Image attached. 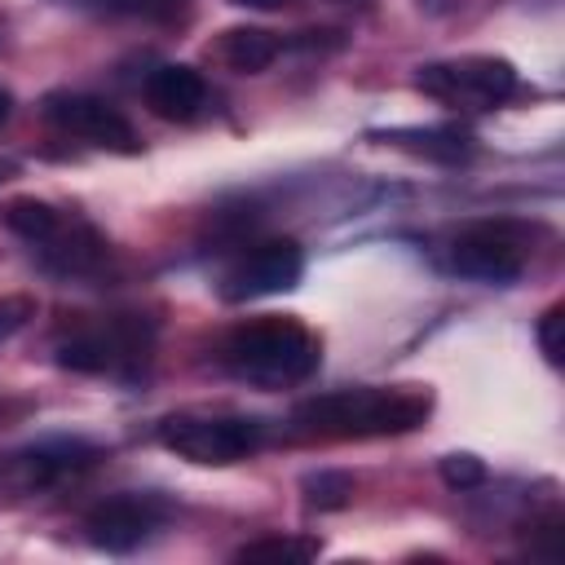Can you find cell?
I'll return each instance as SVG.
<instances>
[{
  "instance_id": "cell-19",
  "label": "cell",
  "mask_w": 565,
  "mask_h": 565,
  "mask_svg": "<svg viewBox=\"0 0 565 565\" xmlns=\"http://www.w3.org/2000/svg\"><path fill=\"white\" fill-rule=\"evenodd\" d=\"M106 13H124V18H146V22H177L190 0H97Z\"/></svg>"
},
{
  "instance_id": "cell-12",
  "label": "cell",
  "mask_w": 565,
  "mask_h": 565,
  "mask_svg": "<svg viewBox=\"0 0 565 565\" xmlns=\"http://www.w3.org/2000/svg\"><path fill=\"white\" fill-rule=\"evenodd\" d=\"M146 106L159 119L190 124L207 106V79L194 66H185V62H163V66H154L146 75Z\"/></svg>"
},
{
  "instance_id": "cell-17",
  "label": "cell",
  "mask_w": 565,
  "mask_h": 565,
  "mask_svg": "<svg viewBox=\"0 0 565 565\" xmlns=\"http://www.w3.org/2000/svg\"><path fill=\"white\" fill-rule=\"evenodd\" d=\"M300 490H305V503H309V508L335 512V508H344V503L353 499V477L340 472V468H318V472H309V477L300 481Z\"/></svg>"
},
{
  "instance_id": "cell-14",
  "label": "cell",
  "mask_w": 565,
  "mask_h": 565,
  "mask_svg": "<svg viewBox=\"0 0 565 565\" xmlns=\"http://www.w3.org/2000/svg\"><path fill=\"white\" fill-rule=\"evenodd\" d=\"M388 146L397 150H411V154H424V159H437V163H459L477 150V137L459 124H437V128H393L384 132Z\"/></svg>"
},
{
  "instance_id": "cell-16",
  "label": "cell",
  "mask_w": 565,
  "mask_h": 565,
  "mask_svg": "<svg viewBox=\"0 0 565 565\" xmlns=\"http://www.w3.org/2000/svg\"><path fill=\"white\" fill-rule=\"evenodd\" d=\"M318 552H322L318 539H305V534H265V539L243 543L234 556L238 561H313Z\"/></svg>"
},
{
  "instance_id": "cell-10",
  "label": "cell",
  "mask_w": 565,
  "mask_h": 565,
  "mask_svg": "<svg viewBox=\"0 0 565 565\" xmlns=\"http://www.w3.org/2000/svg\"><path fill=\"white\" fill-rule=\"evenodd\" d=\"M97 459H102V446H93V441L49 437V441H35V446L9 455V481L18 490H40V486H53L62 477H75V472L93 468Z\"/></svg>"
},
{
  "instance_id": "cell-11",
  "label": "cell",
  "mask_w": 565,
  "mask_h": 565,
  "mask_svg": "<svg viewBox=\"0 0 565 565\" xmlns=\"http://www.w3.org/2000/svg\"><path fill=\"white\" fill-rule=\"evenodd\" d=\"M31 252H40L44 269H53V274H62V278H88V274H97V269L106 265L110 243H106L88 221H79V216L66 212L62 225H57L44 243H35Z\"/></svg>"
},
{
  "instance_id": "cell-8",
  "label": "cell",
  "mask_w": 565,
  "mask_h": 565,
  "mask_svg": "<svg viewBox=\"0 0 565 565\" xmlns=\"http://www.w3.org/2000/svg\"><path fill=\"white\" fill-rule=\"evenodd\" d=\"M305 278V247L296 238H265L256 247H247L225 274H221V300H260V296H278L291 291Z\"/></svg>"
},
{
  "instance_id": "cell-21",
  "label": "cell",
  "mask_w": 565,
  "mask_h": 565,
  "mask_svg": "<svg viewBox=\"0 0 565 565\" xmlns=\"http://www.w3.org/2000/svg\"><path fill=\"white\" fill-rule=\"evenodd\" d=\"M31 318H35V296H26V291L0 296V344L13 340L22 327H31Z\"/></svg>"
},
{
  "instance_id": "cell-3",
  "label": "cell",
  "mask_w": 565,
  "mask_h": 565,
  "mask_svg": "<svg viewBox=\"0 0 565 565\" xmlns=\"http://www.w3.org/2000/svg\"><path fill=\"white\" fill-rule=\"evenodd\" d=\"M154 322L141 313H102L66 327L53 340V362L75 375H128L150 362Z\"/></svg>"
},
{
  "instance_id": "cell-5",
  "label": "cell",
  "mask_w": 565,
  "mask_h": 565,
  "mask_svg": "<svg viewBox=\"0 0 565 565\" xmlns=\"http://www.w3.org/2000/svg\"><path fill=\"white\" fill-rule=\"evenodd\" d=\"M415 88L437 97L441 106H455V110H494L521 88V75H516V66L508 57L468 53V57L419 66L415 71Z\"/></svg>"
},
{
  "instance_id": "cell-1",
  "label": "cell",
  "mask_w": 565,
  "mask_h": 565,
  "mask_svg": "<svg viewBox=\"0 0 565 565\" xmlns=\"http://www.w3.org/2000/svg\"><path fill=\"white\" fill-rule=\"evenodd\" d=\"M433 411V393L424 384H353L313 393L291 406V428L300 437L322 441H366V437H402L415 433Z\"/></svg>"
},
{
  "instance_id": "cell-20",
  "label": "cell",
  "mask_w": 565,
  "mask_h": 565,
  "mask_svg": "<svg viewBox=\"0 0 565 565\" xmlns=\"http://www.w3.org/2000/svg\"><path fill=\"white\" fill-rule=\"evenodd\" d=\"M534 340H539V353H543L552 366H561V362H565V305H561V300H556V305H547V309L539 313Z\"/></svg>"
},
{
  "instance_id": "cell-15",
  "label": "cell",
  "mask_w": 565,
  "mask_h": 565,
  "mask_svg": "<svg viewBox=\"0 0 565 565\" xmlns=\"http://www.w3.org/2000/svg\"><path fill=\"white\" fill-rule=\"evenodd\" d=\"M62 207L57 203H49V199H35V194H18V199H9L4 207H0V221H4V230H13L22 243H44L57 225H62Z\"/></svg>"
},
{
  "instance_id": "cell-24",
  "label": "cell",
  "mask_w": 565,
  "mask_h": 565,
  "mask_svg": "<svg viewBox=\"0 0 565 565\" xmlns=\"http://www.w3.org/2000/svg\"><path fill=\"white\" fill-rule=\"evenodd\" d=\"M230 4H238V9H278L282 0H230Z\"/></svg>"
},
{
  "instance_id": "cell-6",
  "label": "cell",
  "mask_w": 565,
  "mask_h": 565,
  "mask_svg": "<svg viewBox=\"0 0 565 565\" xmlns=\"http://www.w3.org/2000/svg\"><path fill=\"white\" fill-rule=\"evenodd\" d=\"M446 265L459 278L508 287L530 265V230L521 221H472L446 247Z\"/></svg>"
},
{
  "instance_id": "cell-22",
  "label": "cell",
  "mask_w": 565,
  "mask_h": 565,
  "mask_svg": "<svg viewBox=\"0 0 565 565\" xmlns=\"http://www.w3.org/2000/svg\"><path fill=\"white\" fill-rule=\"evenodd\" d=\"M18 172H22V168H18V159H9V154H0V185H4V181H13Z\"/></svg>"
},
{
  "instance_id": "cell-23",
  "label": "cell",
  "mask_w": 565,
  "mask_h": 565,
  "mask_svg": "<svg viewBox=\"0 0 565 565\" xmlns=\"http://www.w3.org/2000/svg\"><path fill=\"white\" fill-rule=\"evenodd\" d=\"M9 115H13V93H9V88H0V128L9 124Z\"/></svg>"
},
{
  "instance_id": "cell-2",
  "label": "cell",
  "mask_w": 565,
  "mask_h": 565,
  "mask_svg": "<svg viewBox=\"0 0 565 565\" xmlns=\"http://www.w3.org/2000/svg\"><path fill=\"white\" fill-rule=\"evenodd\" d=\"M216 362L256 388H291L305 384L322 362V340L300 322L282 313H265L252 322H238L221 335Z\"/></svg>"
},
{
  "instance_id": "cell-7",
  "label": "cell",
  "mask_w": 565,
  "mask_h": 565,
  "mask_svg": "<svg viewBox=\"0 0 565 565\" xmlns=\"http://www.w3.org/2000/svg\"><path fill=\"white\" fill-rule=\"evenodd\" d=\"M40 110H44V119H49L57 132L79 137V141H88V146H97V150H115V154H137V150H141L137 128H132L128 115H119L106 97L53 88V93H44Z\"/></svg>"
},
{
  "instance_id": "cell-9",
  "label": "cell",
  "mask_w": 565,
  "mask_h": 565,
  "mask_svg": "<svg viewBox=\"0 0 565 565\" xmlns=\"http://www.w3.org/2000/svg\"><path fill=\"white\" fill-rule=\"evenodd\" d=\"M163 521H168V503L163 499H154V494H110V499L88 508L84 534H88L93 547L124 556V552L141 547Z\"/></svg>"
},
{
  "instance_id": "cell-18",
  "label": "cell",
  "mask_w": 565,
  "mask_h": 565,
  "mask_svg": "<svg viewBox=\"0 0 565 565\" xmlns=\"http://www.w3.org/2000/svg\"><path fill=\"white\" fill-rule=\"evenodd\" d=\"M437 472H441V481L450 486V490H477L481 481H486V463L472 455V450H450V455H441V463H437Z\"/></svg>"
},
{
  "instance_id": "cell-4",
  "label": "cell",
  "mask_w": 565,
  "mask_h": 565,
  "mask_svg": "<svg viewBox=\"0 0 565 565\" xmlns=\"http://www.w3.org/2000/svg\"><path fill=\"white\" fill-rule=\"evenodd\" d=\"M159 441L199 468H230L265 446V424L238 411H172L159 419Z\"/></svg>"
},
{
  "instance_id": "cell-13",
  "label": "cell",
  "mask_w": 565,
  "mask_h": 565,
  "mask_svg": "<svg viewBox=\"0 0 565 565\" xmlns=\"http://www.w3.org/2000/svg\"><path fill=\"white\" fill-rule=\"evenodd\" d=\"M278 53H282V40L265 26H230L216 40V62L230 66L234 75H260L265 66H274Z\"/></svg>"
}]
</instances>
